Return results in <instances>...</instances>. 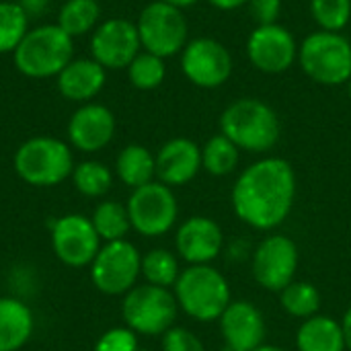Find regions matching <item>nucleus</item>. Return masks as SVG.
<instances>
[{
	"instance_id": "obj_3",
	"label": "nucleus",
	"mask_w": 351,
	"mask_h": 351,
	"mask_svg": "<svg viewBox=\"0 0 351 351\" xmlns=\"http://www.w3.org/2000/svg\"><path fill=\"white\" fill-rule=\"evenodd\" d=\"M74 58V39L56 23L37 25L27 31L12 51L14 68L33 80L56 78Z\"/></svg>"
},
{
	"instance_id": "obj_43",
	"label": "nucleus",
	"mask_w": 351,
	"mask_h": 351,
	"mask_svg": "<svg viewBox=\"0 0 351 351\" xmlns=\"http://www.w3.org/2000/svg\"><path fill=\"white\" fill-rule=\"evenodd\" d=\"M16 2H19V0H16Z\"/></svg>"
},
{
	"instance_id": "obj_38",
	"label": "nucleus",
	"mask_w": 351,
	"mask_h": 351,
	"mask_svg": "<svg viewBox=\"0 0 351 351\" xmlns=\"http://www.w3.org/2000/svg\"><path fill=\"white\" fill-rule=\"evenodd\" d=\"M341 327H343V335H346V346L351 351V306L348 308V313H346V317L341 321Z\"/></svg>"
},
{
	"instance_id": "obj_6",
	"label": "nucleus",
	"mask_w": 351,
	"mask_h": 351,
	"mask_svg": "<svg viewBox=\"0 0 351 351\" xmlns=\"http://www.w3.org/2000/svg\"><path fill=\"white\" fill-rule=\"evenodd\" d=\"M298 64L317 84H348L351 80V41L343 33L319 29L298 45Z\"/></svg>"
},
{
	"instance_id": "obj_11",
	"label": "nucleus",
	"mask_w": 351,
	"mask_h": 351,
	"mask_svg": "<svg viewBox=\"0 0 351 351\" xmlns=\"http://www.w3.org/2000/svg\"><path fill=\"white\" fill-rule=\"evenodd\" d=\"M179 56L183 76L197 88H218L230 80L234 70L232 53L214 37L189 39Z\"/></svg>"
},
{
	"instance_id": "obj_2",
	"label": "nucleus",
	"mask_w": 351,
	"mask_h": 351,
	"mask_svg": "<svg viewBox=\"0 0 351 351\" xmlns=\"http://www.w3.org/2000/svg\"><path fill=\"white\" fill-rule=\"evenodd\" d=\"M220 134L232 140L239 150L263 154L278 144L282 123L269 103L255 97H243L222 111Z\"/></svg>"
},
{
	"instance_id": "obj_15",
	"label": "nucleus",
	"mask_w": 351,
	"mask_h": 351,
	"mask_svg": "<svg viewBox=\"0 0 351 351\" xmlns=\"http://www.w3.org/2000/svg\"><path fill=\"white\" fill-rule=\"evenodd\" d=\"M298 261V247L292 239L284 234L267 237L253 253V278L261 288L282 292L294 282Z\"/></svg>"
},
{
	"instance_id": "obj_14",
	"label": "nucleus",
	"mask_w": 351,
	"mask_h": 351,
	"mask_svg": "<svg viewBox=\"0 0 351 351\" xmlns=\"http://www.w3.org/2000/svg\"><path fill=\"white\" fill-rule=\"evenodd\" d=\"M101 247V239L90 218L82 214H66L51 226V249L68 267H88Z\"/></svg>"
},
{
	"instance_id": "obj_7",
	"label": "nucleus",
	"mask_w": 351,
	"mask_h": 351,
	"mask_svg": "<svg viewBox=\"0 0 351 351\" xmlns=\"http://www.w3.org/2000/svg\"><path fill=\"white\" fill-rule=\"evenodd\" d=\"M136 27L142 49L165 60L181 53L189 41V23L183 8L160 0H152L140 10Z\"/></svg>"
},
{
	"instance_id": "obj_33",
	"label": "nucleus",
	"mask_w": 351,
	"mask_h": 351,
	"mask_svg": "<svg viewBox=\"0 0 351 351\" xmlns=\"http://www.w3.org/2000/svg\"><path fill=\"white\" fill-rule=\"evenodd\" d=\"M95 351H138V337L128 327H113L97 339Z\"/></svg>"
},
{
	"instance_id": "obj_41",
	"label": "nucleus",
	"mask_w": 351,
	"mask_h": 351,
	"mask_svg": "<svg viewBox=\"0 0 351 351\" xmlns=\"http://www.w3.org/2000/svg\"><path fill=\"white\" fill-rule=\"evenodd\" d=\"M348 95H350V101H351V80L348 82Z\"/></svg>"
},
{
	"instance_id": "obj_31",
	"label": "nucleus",
	"mask_w": 351,
	"mask_h": 351,
	"mask_svg": "<svg viewBox=\"0 0 351 351\" xmlns=\"http://www.w3.org/2000/svg\"><path fill=\"white\" fill-rule=\"evenodd\" d=\"M179 261L167 249H152L142 257V276L146 284L173 288L179 280Z\"/></svg>"
},
{
	"instance_id": "obj_32",
	"label": "nucleus",
	"mask_w": 351,
	"mask_h": 351,
	"mask_svg": "<svg viewBox=\"0 0 351 351\" xmlns=\"http://www.w3.org/2000/svg\"><path fill=\"white\" fill-rule=\"evenodd\" d=\"M311 16L321 31L341 33L351 21V0H311Z\"/></svg>"
},
{
	"instance_id": "obj_4",
	"label": "nucleus",
	"mask_w": 351,
	"mask_h": 351,
	"mask_svg": "<svg viewBox=\"0 0 351 351\" xmlns=\"http://www.w3.org/2000/svg\"><path fill=\"white\" fill-rule=\"evenodd\" d=\"M14 173L31 187H56L74 171V154L68 142L53 136L25 140L12 156Z\"/></svg>"
},
{
	"instance_id": "obj_9",
	"label": "nucleus",
	"mask_w": 351,
	"mask_h": 351,
	"mask_svg": "<svg viewBox=\"0 0 351 351\" xmlns=\"http://www.w3.org/2000/svg\"><path fill=\"white\" fill-rule=\"evenodd\" d=\"M90 282L107 296H125L142 276V255L130 241L105 243L93 259Z\"/></svg>"
},
{
	"instance_id": "obj_20",
	"label": "nucleus",
	"mask_w": 351,
	"mask_h": 351,
	"mask_svg": "<svg viewBox=\"0 0 351 351\" xmlns=\"http://www.w3.org/2000/svg\"><path fill=\"white\" fill-rule=\"evenodd\" d=\"M107 70L93 58H72L56 76L58 93L72 103H90L105 86Z\"/></svg>"
},
{
	"instance_id": "obj_10",
	"label": "nucleus",
	"mask_w": 351,
	"mask_h": 351,
	"mask_svg": "<svg viewBox=\"0 0 351 351\" xmlns=\"http://www.w3.org/2000/svg\"><path fill=\"white\" fill-rule=\"evenodd\" d=\"M125 208L132 228L142 237L167 234L175 226L179 216V206L173 189L160 181H150L138 189H132Z\"/></svg>"
},
{
	"instance_id": "obj_39",
	"label": "nucleus",
	"mask_w": 351,
	"mask_h": 351,
	"mask_svg": "<svg viewBox=\"0 0 351 351\" xmlns=\"http://www.w3.org/2000/svg\"><path fill=\"white\" fill-rule=\"evenodd\" d=\"M160 2H167V4H173L177 8H189L193 4H197L199 0H160Z\"/></svg>"
},
{
	"instance_id": "obj_1",
	"label": "nucleus",
	"mask_w": 351,
	"mask_h": 351,
	"mask_svg": "<svg viewBox=\"0 0 351 351\" xmlns=\"http://www.w3.org/2000/svg\"><path fill=\"white\" fill-rule=\"evenodd\" d=\"M296 199V173L280 156H267L249 165L232 187L237 216L257 228L271 230L292 212Z\"/></svg>"
},
{
	"instance_id": "obj_35",
	"label": "nucleus",
	"mask_w": 351,
	"mask_h": 351,
	"mask_svg": "<svg viewBox=\"0 0 351 351\" xmlns=\"http://www.w3.org/2000/svg\"><path fill=\"white\" fill-rule=\"evenodd\" d=\"M251 19L259 25H274L282 16V0H249L247 4Z\"/></svg>"
},
{
	"instance_id": "obj_27",
	"label": "nucleus",
	"mask_w": 351,
	"mask_h": 351,
	"mask_svg": "<svg viewBox=\"0 0 351 351\" xmlns=\"http://www.w3.org/2000/svg\"><path fill=\"white\" fill-rule=\"evenodd\" d=\"M241 150L224 134L212 136L202 148V167L214 177H226L239 167Z\"/></svg>"
},
{
	"instance_id": "obj_34",
	"label": "nucleus",
	"mask_w": 351,
	"mask_h": 351,
	"mask_svg": "<svg viewBox=\"0 0 351 351\" xmlns=\"http://www.w3.org/2000/svg\"><path fill=\"white\" fill-rule=\"evenodd\" d=\"M162 351H206L197 335L183 327H171L162 335Z\"/></svg>"
},
{
	"instance_id": "obj_23",
	"label": "nucleus",
	"mask_w": 351,
	"mask_h": 351,
	"mask_svg": "<svg viewBox=\"0 0 351 351\" xmlns=\"http://www.w3.org/2000/svg\"><path fill=\"white\" fill-rule=\"evenodd\" d=\"M115 175L117 179L138 189L156 177V156L142 144H128L115 158Z\"/></svg>"
},
{
	"instance_id": "obj_30",
	"label": "nucleus",
	"mask_w": 351,
	"mask_h": 351,
	"mask_svg": "<svg viewBox=\"0 0 351 351\" xmlns=\"http://www.w3.org/2000/svg\"><path fill=\"white\" fill-rule=\"evenodd\" d=\"M128 80L138 90H154L158 88L167 78V64L165 58H158L150 51H140L132 64L125 68Z\"/></svg>"
},
{
	"instance_id": "obj_24",
	"label": "nucleus",
	"mask_w": 351,
	"mask_h": 351,
	"mask_svg": "<svg viewBox=\"0 0 351 351\" xmlns=\"http://www.w3.org/2000/svg\"><path fill=\"white\" fill-rule=\"evenodd\" d=\"M101 23L99 0H64L58 10L56 25L66 31L72 39L90 35Z\"/></svg>"
},
{
	"instance_id": "obj_16",
	"label": "nucleus",
	"mask_w": 351,
	"mask_h": 351,
	"mask_svg": "<svg viewBox=\"0 0 351 351\" xmlns=\"http://www.w3.org/2000/svg\"><path fill=\"white\" fill-rule=\"evenodd\" d=\"M68 144L84 154L107 148L115 136V115L103 103H82L68 119Z\"/></svg>"
},
{
	"instance_id": "obj_17",
	"label": "nucleus",
	"mask_w": 351,
	"mask_h": 351,
	"mask_svg": "<svg viewBox=\"0 0 351 351\" xmlns=\"http://www.w3.org/2000/svg\"><path fill=\"white\" fill-rule=\"evenodd\" d=\"M224 245L222 228L216 220L206 216H193L185 220L175 237L177 253L189 265H210Z\"/></svg>"
},
{
	"instance_id": "obj_21",
	"label": "nucleus",
	"mask_w": 351,
	"mask_h": 351,
	"mask_svg": "<svg viewBox=\"0 0 351 351\" xmlns=\"http://www.w3.org/2000/svg\"><path fill=\"white\" fill-rule=\"evenodd\" d=\"M33 313L19 298H0V351H19L33 335Z\"/></svg>"
},
{
	"instance_id": "obj_26",
	"label": "nucleus",
	"mask_w": 351,
	"mask_h": 351,
	"mask_svg": "<svg viewBox=\"0 0 351 351\" xmlns=\"http://www.w3.org/2000/svg\"><path fill=\"white\" fill-rule=\"evenodd\" d=\"M70 179L84 197H103L113 187V171L101 160H82L74 165Z\"/></svg>"
},
{
	"instance_id": "obj_18",
	"label": "nucleus",
	"mask_w": 351,
	"mask_h": 351,
	"mask_svg": "<svg viewBox=\"0 0 351 351\" xmlns=\"http://www.w3.org/2000/svg\"><path fill=\"white\" fill-rule=\"evenodd\" d=\"M218 321L226 348L230 350L253 351L265 339V319L261 311L247 300H232Z\"/></svg>"
},
{
	"instance_id": "obj_40",
	"label": "nucleus",
	"mask_w": 351,
	"mask_h": 351,
	"mask_svg": "<svg viewBox=\"0 0 351 351\" xmlns=\"http://www.w3.org/2000/svg\"><path fill=\"white\" fill-rule=\"evenodd\" d=\"M253 351H286V350H282V348H278V346H265V343H261L259 348H255Z\"/></svg>"
},
{
	"instance_id": "obj_25",
	"label": "nucleus",
	"mask_w": 351,
	"mask_h": 351,
	"mask_svg": "<svg viewBox=\"0 0 351 351\" xmlns=\"http://www.w3.org/2000/svg\"><path fill=\"white\" fill-rule=\"evenodd\" d=\"M90 222H93L99 239L105 241V243L123 241L128 237V232L132 230L128 208L123 204H119V202H113V199L101 202L95 208V212L90 216Z\"/></svg>"
},
{
	"instance_id": "obj_22",
	"label": "nucleus",
	"mask_w": 351,
	"mask_h": 351,
	"mask_svg": "<svg viewBox=\"0 0 351 351\" xmlns=\"http://www.w3.org/2000/svg\"><path fill=\"white\" fill-rule=\"evenodd\" d=\"M298 351H346V335L341 323L331 317L315 315L306 319L296 333Z\"/></svg>"
},
{
	"instance_id": "obj_12",
	"label": "nucleus",
	"mask_w": 351,
	"mask_h": 351,
	"mask_svg": "<svg viewBox=\"0 0 351 351\" xmlns=\"http://www.w3.org/2000/svg\"><path fill=\"white\" fill-rule=\"evenodd\" d=\"M90 58L105 70H125L142 51L138 27L130 19H105L90 33Z\"/></svg>"
},
{
	"instance_id": "obj_37",
	"label": "nucleus",
	"mask_w": 351,
	"mask_h": 351,
	"mask_svg": "<svg viewBox=\"0 0 351 351\" xmlns=\"http://www.w3.org/2000/svg\"><path fill=\"white\" fill-rule=\"evenodd\" d=\"M218 10H237L241 6H247L249 0H208Z\"/></svg>"
},
{
	"instance_id": "obj_5",
	"label": "nucleus",
	"mask_w": 351,
	"mask_h": 351,
	"mask_svg": "<svg viewBox=\"0 0 351 351\" xmlns=\"http://www.w3.org/2000/svg\"><path fill=\"white\" fill-rule=\"evenodd\" d=\"M173 288L179 308L202 323L218 321L232 302L226 278L212 265H189Z\"/></svg>"
},
{
	"instance_id": "obj_42",
	"label": "nucleus",
	"mask_w": 351,
	"mask_h": 351,
	"mask_svg": "<svg viewBox=\"0 0 351 351\" xmlns=\"http://www.w3.org/2000/svg\"><path fill=\"white\" fill-rule=\"evenodd\" d=\"M222 351H234V350H230V348H224V350Z\"/></svg>"
},
{
	"instance_id": "obj_8",
	"label": "nucleus",
	"mask_w": 351,
	"mask_h": 351,
	"mask_svg": "<svg viewBox=\"0 0 351 351\" xmlns=\"http://www.w3.org/2000/svg\"><path fill=\"white\" fill-rule=\"evenodd\" d=\"M177 298L169 288L134 286L121 302L125 327L136 335H165L177 319Z\"/></svg>"
},
{
	"instance_id": "obj_36",
	"label": "nucleus",
	"mask_w": 351,
	"mask_h": 351,
	"mask_svg": "<svg viewBox=\"0 0 351 351\" xmlns=\"http://www.w3.org/2000/svg\"><path fill=\"white\" fill-rule=\"evenodd\" d=\"M19 4L23 6V10L27 12L29 19H35V16H41L49 4V0H19Z\"/></svg>"
},
{
	"instance_id": "obj_28",
	"label": "nucleus",
	"mask_w": 351,
	"mask_h": 351,
	"mask_svg": "<svg viewBox=\"0 0 351 351\" xmlns=\"http://www.w3.org/2000/svg\"><path fill=\"white\" fill-rule=\"evenodd\" d=\"M29 16L16 0H0V53H12L27 35Z\"/></svg>"
},
{
	"instance_id": "obj_13",
	"label": "nucleus",
	"mask_w": 351,
	"mask_h": 351,
	"mask_svg": "<svg viewBox=\"0 0 351 351\" xmlns=\"http://www.w3.org/2000/svg\"><path fill=\"white\" fill-rule=\"evenodd\" d=\"M247 58L263 74H282L298 62V41L280 23L255 27L245 45Z\"/></svg>"
},
{
	"instance_id": "obj_19",
	"label": "nucleus",
	"mask_w": 351,
	"mask_h": 351,
	"mask_svg": "<svg viewBox=\"0 0 351 351\" xmlns=\"http://www.w3.org/2000/svg\"><path fill=\"white\" fill-rule=\"evenodd\" d=\"M154 156L156 179L169 187L185 185L202 171V148L189 138H173L165 142Z\"/></svg>"
},
{
	"instance_id": "obj_29",
	"label": "nucleus",
	"mask_w": 351,
	"mask_h": 351,
	"mask_svg": "<svg viewBox=\"0 0 351 351\" xmlns=\"http://www.w3.org/2000/svg\"><path fill=\"white\" fill-rule=\"evenodd\" d=\"M282 308L296 319H311L319 315L321 294L311 282H292L280 292Z\"/></svg>"
}]
</instances>
